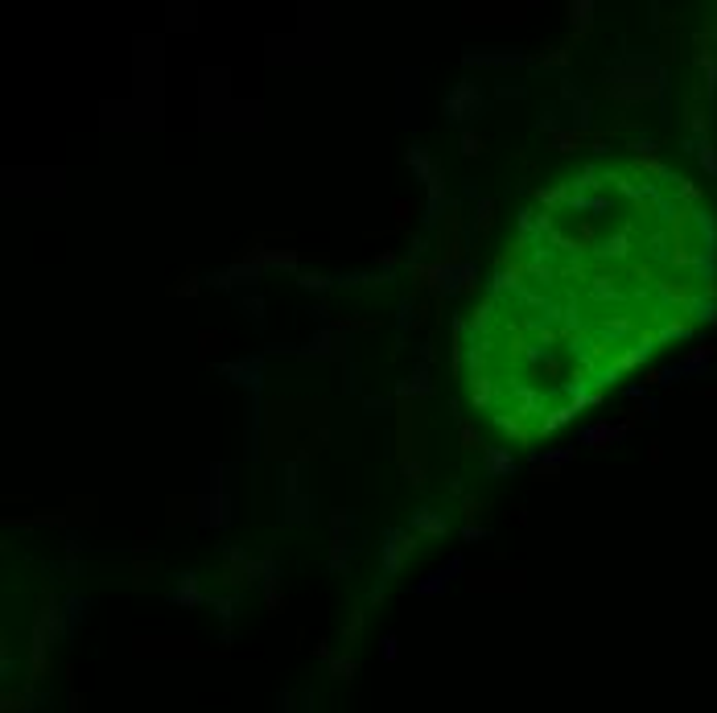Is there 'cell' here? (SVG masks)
Masks as SVG:
<instances>
[{
  "instance_id": "b9f144b4",
  "label": "cell",
  "mask_w": 717,
  "mask_h": 713,
  "mask_svg": "<svg viewBox=\"0 0 717 713\" xmlns=\"http://www.w3.org/2000/svg\"><path fill=\"white\" fill-rule=\"evenodd\" d=\"M499 429H503V433H520V421H516V417H499Z\"/></svg>"
},
{
  "instance_id": "484cf974",
  "label": "cell",
  "mask_w": 717,
  "mask_h": 713,
  "mask_svg": "<svg viewBox=\"0 0 717 713\" xmlns=\"http://www.w3.org/2000/svg\"><path fill=\"white\" fill-rule=\"evenodd\" d=\"M412 322H417V305H412V301L404 297V301H400V309H396V330L404 334V330H408Z\"/></svg>"
},
{
  "instance_id": "6da1fadb",
  "label": "cell",
  "mask_w": 717,
  "mask_h": 713,
  "mask_svg": "<svg viewBox=\"0 0 717 713\" xmlns=\"http://www.w3.org/2000/svg\"><path fill=\"white\" fill-rule=\"evenodd\" d=\"M606 83L615 87L619 99H648V95H664L668 78L656 54H623L606 66Z\"/></svg>"
},
{
  "instance_id": "5bb4252c",
  "label": "cell",
  "mask_w": 717,
  "mask_h": 713,
  "mask_svg": "<svg viewBox=\"0 0 717 713\" xmlns=\"http://www.w3.org/2000/svg\"><path fill=\"white\" fill-rule=\"evenodd\" d=\"M425 190H429V202H425V215H421V219H425V227H433V223L441 219V206H445V177L437 173Z\"/></svg>"
},
{
  "instance_id": "52a82bcc",
  "label": "cell",
  "mask_w": 717,
  "mask_h": 713,
  "mask_svg": "<svg viewBox=\"0 0 717 713\" xmlns=\"http://www.w3.org/2000/svg\"><path fill=\"white\" fill-rule=\"evenodd\" d=\"M462 66L466 70H474V66H528V58L520 50H466Z\"/></svg>"
},
{
  "instance_id": "f1b7e54d",
  "label": "cell",
  "mask_w": 717,
  "mask_h": 713,
  "mask_svg": "<svg viewBox=\"0 0 717 713\" xmlns=\"http://www.w3.org/2000/svg\"><path fill=\"white\" fill-rule=\"evenodd\" d=\"M239 305H243V309L256 318V326H264V301H260L256 293H243V297H239Z\"/></svg>"
},
{
  "instance_id": "4316f807",
  "label": "cell",
  "mask_w": 717,
  "mask_h": 713,
  "mask_svg": "<svg viewBox=\"0 0 717 713\" xmlns=\"http://www.w3.org/2000/svg\"><path fill=\"white\" fill-rule=\"evenodd\" d=\"M590 12H594V4H590V0H582V4H569L573 29H586V25H590Z\"/></svg>"
},
{
  "instance_id": "83f0119b",
  "label": "cell",
  "mask_w": 717,
  "mask_h": 713,
  "mask_svg": "<svg viewBox=\"0 0 717 713\" xmlns=\"http://www.w3.org/2000/svg\"><path fill=\"white\" fill-rule=\"evenodd\" d=\"M569 206H577V210H606L610 202H606V198H586V194H569Z\"/></svg>"
},
{
  "instance_id": "277c9868",
  "label": "cell",
  "mask_w": 717,
  "mask_h": 713,
  "mask_svg": "<svg viewBox=\"0 0 717 713\" xmlns=\"http://www.w3.org/2000/svg\"><path fill=\"white\" fill-rule=\"evenodd\" d=\"M223 380H231V384H239V388H247L252 396L260 392V384H264V359L260 355H247V359H231V363H219L214 367Z\"/></svg>"
},
{
  "instance_id": "5b68a950",
  "label": "cell",
  "mask_w": 717,
  "mask_h": 713,
  "mask_svg": "<svg viewBox=\"0 0 717 713\" xmlns=\"http://www.w3.org/2000/svg\"><path fill=\"white\" fill-rule=\"evenodd\" d=\"M412 545H417V532H404V528H388V532H384L379 561H384V573H388V578L400 573V565H404V557L412 553Z\"/></svg>"
},
{
  "instance_id": "d6986e66",
  "label": "cell",
  "mask_w": 717,
  "mask_h": 713,
  "mask_svg": "<svg viewBox=\"0 0 717 713\" xmlns=\"http://www.w3.org/2000/svg\"><path fill=\"white\" fill-rule=\"evenodd\" d=\"M652 347H656V342H652V338H643L639 347H631V351H623V355L615 359V367H619V371H627V367H639V363H648V355H652Z\"/></svg>"
},
{
  "instance_id": "7bdbcfd3",
  "label": "cell",
  "mask_w": 717,
  "mask_h": 713,
  "mask_svg": "<svg viewBox=\"0 0 717 713\" xmlns=\"http://www.w3.org/2000/svg\"><path fill=\"white\" fill-rule=\"evenodd\" d=\"M334 672H338V677H351V672H355V664H351V660H334Z\"/></svg>"
},
{
  "instance_id": "bcb514c9",
  "label": "cell",
  "mask_w": 717,
  "mask_h": 713,
  "mask_svg": "<svg viewBox=\"0 0 717 713\" xmlns=\"http://www.w3.org/2000/svg\"><path fill=\"white\" fill-rule=\"evenodd\" d=\"M384 656L396 660V639H392V635H384Z\"/></svg>"
},
{
  "instance_id": "1f68e13d",
  "label": "cell",
  "mask_w": 717,
  "mask_h": 713,
  "mask_svg": "<svg viewBox=\"0 0 717 713\" xmlns=\"http://www.w3.org/2000/svg\"><path fill=\"white\" fill-rule=\"evenodd\" d=\"M330 528H334V536H342V532L355 528V516H351V512H334V516H330Z\"/></svg>"
},
{
  "instance_id": "9a60e30c",
  "label": "cell",
  "mask_w": 717,
  "mask_h": 713,
  "mask_svg": "<svg viewBox=\"0 0 717 713\" xmlns=\"http://www.w3.org/2000/svg\"><path fill=\"white\" fill-rule=\"evenodd\" d=\"M408 165H412V173H417L425 186L437 177V161L429 157V149H425V144H412V149H408Z\"/></svg>"
},
{
  "instance_id": "74e56055",
  "label": "cell",
  "mask_w": 717,
  "mask_h": 713,
  "mask_svg": "<svg viewBox=\"0 0 717 713\" xmlns=\"http://www.w3.org/2000/svg\"><path fill=\"white\" fill-rule=\"evenodd\" d=\"M462 536H466V540H487V536H491V528H483V524H466V528H462Z\"/></svg>"
},
{
  "instance_id": "ee69618b",
  "label": "cell",
  "mask_w": 717,
  "mask_h": 713,
  "mask_svg": "<svg viewBox=\"0 0 717 713\" xmlns=\"http://www.w3.org/2000/svg\"><path fill=\"white\" fill-rule=\"evenodd\" d=\"M635 149H639V153H652V149H656V140H652V136H639V140H635Z\"/></svg>"
},
{
  "instance_id": "d4e9b609",
  "label": "cell",
  "mask_w": 717,
  "mask_h": 713,
  "mask_svg": "<svg viewBox=\"0 0 717 713\" xmlns=\"http://www.w3.org/2000/svg\"><path fill=\"white\" fill-rule=\"evenodd\" d=\"M627 243H631V239H627V235H610V239H606V243H602V248H598V252H602V256H615V260H623V256H627V252H631V248H627Z\"/></svg>"
},
{
  "instance_id": "4dcf8cb0",
  "label": "cell",
  "mask_w": 717,
  "mask_h": 713,
  "mask_svg": "<svg viewBox=\"0 0 717 713\" xmlns=\"http://www.w3.org/2000/svg\"><path fill=\"white\" fill-rule=\"evenodd\" d=\"M561 99H569V103H577V99H586V87L582 83H573L569 74L561 78Z\"/></svg>"
},
{
  "instance_id": "8d00e7d4",
  "label": "cell",
  "mask_w": 717,
  "mask_h": 713,
  "mask_svg": "<svg viewBox=\"0 0 717 713\" xmlns=\"http://www.w3.org/2000/svg\"><path fill=\"white\" fill-rule=\"evenodd\" d=\"M516 285H520L516 276H507V272H499V276L491 281V293H503V289H516Z\"/></svg>"
},
{
  "instance_id": "f35d334b",
  "label": "cell",
  "mask_w": 717,
  "mask_h": 713,
  "mask_svg": "<svg viewBox=\"0 0 717 713\" xmlns=\"http://www.w3.org/2000/svg\"><path fill=\"white\" fill-rule=\"evenodd\" d=\"M540 202L544 206H561L565 202V190H540Z\"/></svg>"
},
{
  "instance_id": "ac0fdd59",
  "label": "cell",
  "mask_w": 717,
  "mask_h": 713,
  "mask_svg": "<svg viewBox=\"0 0 717 713\" xmlns=\"http://www.w3.org/2000/svg\"><path fill=\"white\" fill-rule=\"evenodd\" d=\"M351 557H355V540H346V536H334L330 540V569H346L351 565Z\"/></svg>"
},
{
  "instance_id": "f546056e",
  "label": "cell",
  "mask_w": 717,
  "mask_h": 713,
  "mask_svg": "<svg viewBox=\"0 0 717 713\" xmlns=\"http://www.w3.org/2000/svg\"><path fill=\"white\" fill-rule=\"evenodd\" d=\"M495 95H499V99H524V95H528V83H499Z\"/></svg>"
},
{
  "instance_id": "4fadbf2b",
  "label": "cell",
  "mask_w": 717,
  "mask_h": 713,
  "mask_svg": "<svg viewBox=\"0 0 717 713\" xmlns=\"http://www.w3.org/2000/svg\"><path fill=\"white\" fill-rule=\"evenodd\" d=\"M429 392H433V384H429V363H417L412 375L396 384V396H429Z\"/></svg>"
},
{
  "instance_id": "9c48e42d",
  "label": "cell",
  "mask_w": 717,
  "mask_h": 713,
  "mask_svg": "<svg viewBox=\"0 0 717 713\" xmlns=\"http://www.w3.org/2000/svg\"><path fill=\"white\" fill-rule=\"evenodd\" d=\"M433 276H437V289H441L445 297H454L462 285H470V281H474V264H470V260H466V264H441Z\"/></svg>"
},
{
  "instance_id": "ffe728a7",
  "label": "cell",
  "mask_w": 717,
  "mask_h": 713,
  "mask_svg": "<svg viewBox=\"0 0 717 713\" xmlns=\"http://www.w3.org/2000/svg\"><path fill=\"white\" fill-rule=\"evenodd\" d=\"M577 413H582V404H565V408H557V413H549V417H544V425H540V433H557V429H561L565 421H573Z\"/></svg>"
},
{
  "instance_id": "8fae6325",
  "label": "cell",
  "mask_w": 717,
  "mask_h": 713,
  "mask_svg": "<svg viewBox=\"0 0 717 713\" xmlns=\"http://www.w3.org/2000/svg\"><path fill=\"white\" fill-rule=\"evenodd\" d=\"M412 532L417 536H445L450 532V520L441 512H433V507H417L412 512Z\"/></svg>"
},
{
  "instance_id": "d590c367",
  "label": "cell",
  "mask_w": 717,
  "mask_h": 713,
  "mask_svg": "<svg viewBox=\"0 0 717 713\" xmlns=\"http://www.w3.org/2000/svg\"><path fill=\"white\" fill-rule=\"evenodd\" d=\"M363 408H367V413H388L392 400H384V396H363Z\"/></svg>"
},
{
  "instance_id": "836d02e7",
  "label": "cell",
  "mask_w": 717,
  "mask_h": 713,
  "mask_svg": "<svg viewBox=\"0 0 717 713\" xmlns=\"http://www.w3.org/2000/svg\"><path fill=\"white\" fill-rule=\"evenodd\" d=\"M697 153H701V165H705L709 173H717V153H714V144H705V140H701V144H697Z\"/></svg>"
},
{
  "instance_id": "7a4b0ae2",
  "label": "cell",
  "mask_w": 717,
  "mask_h": 713,
  "mask_svg": "<svg viewBox=\"0 0 717 713\" xmlns=\"http://www.w3.org/2000/svg\"><path fill=\"white\" fill-rule=\"evenodd\" d=\"M206 491H202V516H198V524H214V528H227L231 520H235V483H231V466H223V462H214V466H206Z\"/></svg>"
},
{
  "instance_id": "f6af8a7d",
  "label": "cell",
  "mask_w": 717,
  "mask_h": 713,
  "mask_svg": "<svg viewBox=\"0 0 717 713\" xmlns=\"http://www.w3.org/2000/svg\"><path fill=\"white\" fill-rule=\"evenodd\" d=\"M214 611H219L223 619H231V598H219V602H214Z\"/></svg>"
},
{
  "instance_id": "7c38bea8",
  "label": "cell",
  "mask_w": 717,
  "mask_h": 713,
  "mask_svg": "<svg viewBox=\"0 0 717 713\" xmlns=\"http://www.w3.org/2000/svg\"><path fill=\"white\" fill-rule=\"evenodd\" d=\"M483 470H487L491 479H511V474H516V458H511L507 450H499V446H487V450H483Z\"/></svg>"
},
{
  "instance_id": "d6a6232c",
  "label": "cell",
  "mask_w": 717,
  "mask_h": 713,
  "mask_svg": "<svg viewBox=\"0 0 717 713\" xmlns=\"http://www.w3.org/2000/svg\"><path fill=\"white\" fill-rule=\"evenodd\" d=\"M462 153H466V157H478V153H483V140H478L470 128H462Z\"/></svg>"
},
{
  "instance_id": "2e32d148",
  "label": "cell",
  "mask_w": 717,
  "mask_h": 713,
  "mask_svg": "<svg viewBox=\"0 0 717 713\" xmlns=\"http://www.w3.org/2000/svg\"><path fill=\"white\" fill-rule=\"evenodd\" d=\"M169 598H173V602H181V606H198V602H202L198 578H194V573H181V578H177V586L169 590Z\"/></svg>"
},
{
  "instance_id": "7402d4cb",
  "label": "cell",
  "mask_w": 717,
  "mask_h": 713,
  "mask_svg": "<svg viewBox=\"0 0 717 713\" xmlns=\"http://www.w3.org/2000/svg\"><path fill=\"white\" fill-rule=\"evenodd\" d=\"M470 400H474L478 408L491 404V380H487V375H470Z\"/></svg>"
},
{
  "instance_id": "8992f818",
  "label": "cell",
  "mask_w": 717,
  "mask_h": 713,
  "mask_svg": "<svg viewBox=\"0 0 717 713\" xmlns=\"http://www.w3.org/2000/svg\"><path fill=\"white\" fill-rule=\"evenodd\" d=\"M268 264L260 260V256H252V260H239V264H231L227 272H219V276H210L206 285H219V289H231V285H247V289H256L260 285V272H264Z\"/></svg>"
},
{
  "instance_id": "cb8c5ba5",
  "label": "cell",
  "mask_w": 717,
  "mask_h": 713,
  "mask_svg": "<svg viewBox=\"0 0 717 713\" xmlns=\"http://www.w3.org/2000/svg\"><path fill=\"white\" fill-rule=\"evenodd\" d=\"M536 128H540V132H557V136H565V124L557 120V111H553V107H544V111L536 116Z\"/></svg>"
},
{
  "instance_id": "30bf717a",
  "label": "cell",
  "mask_w": 717,
  "mask_h": 713,
  "mask_svg": "<svg viewBox=\"0 0 717 713\" xmlns=\"http://www.w3.org/2000/svg\"><path fill=\"white\" fill-rule=\"evenodd\" d=\"M627 433H631L627 425H606V421H598V425H586V429L577 433V446L598 450V446H606V441H623Z\"/></svg>"
},
{
  "instance_id": "ba28073f",
  "label": "cell",
  "mask_w": 717,
  "mask_h": 713,
  "mask_svg": "<svg viewBox=\"0 0 717 713\" xmlns=\"http://www.w3.org/2000/svg\"><path fill=\"white\" fill-rule=\"evenodd\" d=\"M454 573H462V557H454L450 565L433 569L425 582H417V586H412V594H417V598H437V594H445V586L454 582Z\"/></svg>"
},
{
  "instance_id": "e575fe53",
  "label": "cell",
  "mask_w": 717,
  "mask_h": 713,
  "mask_svg": "<svg viewBox=\"0 0 717 713\" xmlns=\"http://www.w3.org/2000/svg\"><path fill=\"white\" fill-rule=\"evenodd\" d=\"M594 186H602V182H598V169L590 165V169H582V182H577V194H582V190H594Z\"/></svg>"
},
{
  "instance_id": "3957f363",
  "label": "cell",
  "mask_w": 717,
  "mask_h": 713,
  "mask_svg": "<svg viewBox=\"0 0 717 713\" xmlns=\"http://www.w3.org/2000/svg\"><path fill=\"white\" fill-rule=\"evenodd\" d=\"M441 111H445V124H458V128H466L474 116H483L487 111V95H483V83L478 78H458L454 87H450V95H445V103H441Z\"/></svg>"
},
{
  "instance_id": "e0dca14e",
  "label": "cell",
  "mask_w": 717,
  "mask_h": 713,
  "mask_svg": "<svg viewBox=\"0 0 717 713\" xmlns=\"http://www.w3.org/2000/svg\"><path fill=\"white\" fill-rule=\"evenodd\" d=\"M569 458H573V446H565V450H544V454H532V466H536V470H561Z\"/></svg>"
},
{
  "instance_id": "ab89813d",
  "label": "cell",
  "mask_w": 717,
  "mask_h": 713,
  "mask_svg": "<svg viewBox=\"0 0 717 713\" xmlns=\"http://www.w3.org/2000/svg\"><path fill=\"white\" fill-rule=\"evenodd\" d=\"M404 474H408V483H425V470H421V462H404Z\"/></svg>"
},
{
  "instance_id": "44dd1931",
  "label": "cell",
  "mask_w": 717,
  "mask_h": 713,
  "mask_svg": "<svg viewBox=\"0 0 717 713\" xmlns=\"http://www.w3.org/2000/svg\"><path fill=\"white\" fill-rule=\"evenodd\" d=\"M590 111H594V99H590V95L573 103V128H577V132H586V128L594 124V116H590Z\"/></svg>"
},
{
  "instance_id": "603a6c76",
  "label": "cell",
  "mask_w": 717,
  "mask_h": 713,
  "mask_svg": "<svg viewBox=\"0 0 717 713\" xmlns=\"http://www.w3.org/2000/svg\"><path fill=\"white\" fill-rule=\"evenodd\" d=\"M297 285L309 289V293H322V289H330V285H338V281H330V276H322V272H301Z\"/></svg>"
},
{
  "instance_id": "60d3db41",
  "label": "cell",
  "mask_w": 717,
  "mask_h": 713,
  "mask_svg": "<svg viewBox=\"0 0 717 713\" xmlns=\"http://www.w3.org/2000/svg\"><path fill=\"white\" fill-rule=\"evenodd\" d=\"M610 293H615V285H606V281H602V276H598V285H594V297H598V301H606V297H610Z\"/></svg>"
}]
</instances>
